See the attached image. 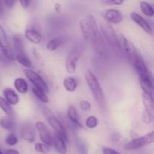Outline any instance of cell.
<instances>
[{
	"label": "cell",
	"mask_w": 154,
	"mask_h": 154,
	"mask_svg": "<svg viewBox=\"0 0 154 154\" xmlns=\"http://www.w3.org/2000/svg\"><path fill=\"white\" fill-rule=\"evenodd\" d=\"M78 61V54L76 52L71 53L66 60V71L69 74H74L77 69V63Z\"/></svg>",
	"instance_id": "14"
},
{
	"label": "cell",
	"mask_w": 154,
	"mask_h": 154,
	"mask_svg": "<svg viewBox=\"0 0 154 154\" xmlns=\"http://www.w3.org/2000/svg\"><path fill=\"white\" fill-rule=\"evenodd\" d=\"M130 18L132 19V20L133 21L134 23H135L137 25L139 26L147 34H153L152 27L150 26L149 23L147 22L142 16H141V15L135 13V12H132V13L130 14Z\"/></svg>",
	"instance_id": "12"
},
{
	"label": "cell",
	"mask_w": 154,
	"mask_h": 154,
	"mask_svg": "<svg viewBox=\"0 0 154 154\" xmlns=\"http://www.w3.org/2000/svg\"><path fill=\"white\" fill-rule=\"evenodd\" d=\"M63 86L68 92L73 93L78 87V83L75 78H72V77H67L63 81Z\"/></svg>",
	"instance_id": "22"
},
{
	"label": "cell",
	"mask_w": 154,
	"mask_h": 154,
	"mask_svg": "<svg viewBox=\"0 0 154 154\" xmlns=\"http://www.w3.org/2000/svg\"><path fill=\"white\" fill-rule=\"evenodd\" d=\"M102 153L103 154H121L119 152H117V150H114L112 148H110V147H104L103 150H102Z\"/></svg>",
	"instance_id": "36"
},
{
	"label": "cell",
	"mask_w": 154,
	"mask_h": 154,
	"mask_svg": "<svg viewBox=\"0 0 154 154\" xmlns=\"http://www.w3.org/2000/svg\"><path fill=\"white\" fill-rule=\"evenodd\" d=\"M3 2H4L5 5L7 6V7L9 8H11L14 6V5L15 4V1H11V0H5V1H3Z\"/></svg>",
	"instance_id": "39"
},
{
	"label": "cell",
	"mask_w": 154,
	"mask_h": 154,
	"mask_svg": "<svg viewBox=\"0 0 154 154\" xmlns=\"http://www.w3.org/2000/svg\"><path fill=\"white\" fill-rule=\"evenodd\" d=\"M98 124H99V120H98L97 117H95V116H90V117H88L85 122L86 126L91 129L97 127Z\"/></svg>",
	"instance_id": "30"
},
{
	"label": "cell",
	"mask_w": 154,
	"mask_h": 154,
	"mask_svg": "<svg viewBox=\"0 0 154 154\" xmlns=\"http://www.w3.org/2000/svg\"><path fill=\"white\" fill-rule=\"evenodd\" d=\"M141 99L145 110L150 112L154 111V96L153 95L143 92L141 94Z\"/></svg>",
	"instance_id": "19"
},
{
	"label": "cell",
	"mask_w": 154,
	"mask_h": 154,
	"mask_svg": "<svg viewBox=\"0 0 154 154\" xmlns=\"http://www.w3.org/2000/svg\"><path fill=\"white\" fill-rule=\"evenodd\" d=\"M4 154H20L19 152L16 150H13V149H8L5 151Z\"/></svg>",
	"instance_id": "42"
},
{
	"label": "cell",
	"mask_w": 154,
	"mask_h": 154,
	"mask_svg": "<svg viewBox=\"0 0 154 154\" xmlns=\"http://www.w3.org/2000/svg\"><path fill=\"white\" fill-rule=\"evenodd\" d=\"M3 95L5 100L11 105H16L19 102V96L13 89L5 88L3 91Z\"/></svg>",
	"instance_id": "16"
},
{
	"label": "cell",
	"mask_w": 154,
	"mask_h": 154,
	"mask_svg": "<svg viewBox=\"0 0 154 154\" xmlns=\"http://www.w3.org/2000/svg\"><path fill=\"white\" fill-rule=\"evenodd\" d=\"M4 2L3 1H0V17L4 15Z\"/></svg>",
	"instance_id": "41"
},
{
	"label": "cell",
	"mask_w": 154,
	"mask_h": 154,
	"mask_svg": "<svg viewBox=\"0 0 154 154\" xmlns=\"http://www.w3.org/2000/svg\"><path fill=\"white\" fill-rule=\"evenodd\" d=\"M0 154H3V153H2V152L1 149H0Z\"/></svg>",
	"instance_id": "44"
},
{
	"label": "cell",
	"mask_w": 154,
	"mask_h": 154,
	"mask_svg": "<svg viewBox=\"0 0 154 154\" xmlns=\"http://www.w3.org/2000/svg\"><path fill=\"white\" fill-rule=\"evenodd\" d=\"M85 80L87 86L94 96V99L99 105H102L105 102V96L97 77L93 74L92 71L88 70L85 73Z\"/></svg>",
	"instance_id": "2"
},
{
	"label": "cell",
	"mask_w": 154,
	"mask_h": 154,
	"mask_svg": "<svg viewBox=\"0 0 154 154\" xmlns=\"http://www.w3.org/2000/svg\"><path fill=\"white\" fill-rule=\"evenodd\" d=\"M20 3L21 6L23 8H28L29 7L30 4L32 3V2L29 1V0H21V1H20Z\"/></svg>",
	"instance_id": "37"
},
{
	"label": "cell",
	"mask_w": 154,
	"mask_h": 154,
	"mask_svg": "<svg viewBox=\"0 0 154 154\" xmlns=\"http://www.w3.org/2000/svg\"><path fill=\"white\" fill-rule=\"evenodd\" d=\"M24 75L28 78L29 81L34 85L35 87L42 90L45 93L49 92L48 84L38 72H35L34 70H32V69H25Z\"/></svg>",
	"instance_id": "5"
},
{
	"label": "cell",
	"mask_w": 154,
	"mask_h": 154,
	"mask_svg": "<svg viewBox=\"0 0 154 154\" xmlns=\"http://www.w3.org/2000/svg\"><path fill=\"white\" fill-rule=\"evenodd\" d=\"M13 43L14 47L15 50L17 52V54H23V45L21 38L19 35H14L13 36Z\"/></svg>",
	"instance_id": "29"
},
{
	"label": "cell",
	"mask_w": 154,
	"mask_h": 154,
	"mask_svg": "<svg viewBox=\"0 0 154 154\" xmlns=\"http://www.w3.org/2000/svg\"><path fill=\"white\" fill-rule=\"evenodd\" d=\"M117 48L122 51L124 54L127 56L129 60H132L138 52L136 51L135 45L128 40L126 38H125L123 35H118V38H117Z\"/></svg>",
	"instance_id": "6"
},
{
	"label": "cell",
	"mask_w": 154,
	"mask_h": 154,
	"mask_svg": "<svg viewBox=\"0 0 154 154\" xmlns=\"http://www.w3.org/2000/svg\"><path fill=\"white\" fill-rule=\"evenodd\" d=\"M80 108L84 111H90L91 108V104L87 100H82L80 102Z\"/></svg>",
	"instance_id": "34"
},
{
	"label": "cell",
	"mask_w": 154,
	"mask_h": 154,
	"mask_svg": "<svg viewBox=\"0 0 154 154\" xmlns=\"http://www.w3.org/2000/svg\"><path fill=\"white\" fill-rule=\"evenodd\" d=\"M0 126L3 128V129H6L8 131H12L14 129V123L13 120L10 118V117H2L0 120Z\"/></svg>",
	"instance_id": "26"
},
{
	"label": "cell",
	"mask_w": 154,
	"mask_h": 154,
	"mask_svg": "<svg viewBox=\"0 0 154 154\" xmlns=\"http://www.w3.org/2000/svg\"><path fill=\"white\" fill-rule=\"evenodd\" d=\"M63 43H64V38L63 37H57L48 42L46 45V48L48 51H54L58 49Z\"/></svg>",
	"instance_id": "21"
},
{
	"label": "cell",
	"mask_w": 154,
	"mask_h": 154,
	"mask_svg": "<svg viewBox=\"0 0 154 154\" xmlns=\"http://www.w3.org/2000/svg\"><path fill=\"white\" fill-rule=\"evenodd\" d=\"M0 108L7 114L8 117L13 114V110H12L11 106L10 104L5 100V99L0 96Z\"/></svg>",
	"instance_id": "27"
},
{
	"label": "cell",
	"mask_w": 154,
	"mask_h": 154,
	"mask_svg": "<svg viewBox=\"0 0 154 154\" xmlns=\"http://www.w3.org/2000/svg\"><path fill=\"white\" fill-rule=\"evenodd\" d=\"M101 14L108 23L118 24L121 23L123 19L121 11L117 9H106L102 11Z\"/></svg>",
	"instance_id": "9"
},
{
	"label": "cell",
	"mask_w": 154,
	"mask_h": 154,
	"mask_svg": "<svg viewBox=\"0 0 154 154\" xmlns=\"http://www.w3.org/2000/svg\"><path fill=\"white\" fill-rule=\"evenodd\" d=\"M140 8L141 12L147 17H152L154 16V8L147 2H140Z\"/></svg>",
	"instance_id": "24"
},
{
	"label": "cell",
	"mask_w": 154,
	"mask_h": 154,
	"mask_svg": "<svg viewBox=\"0 0 154 154\" xmlns=\"http://www.w3.org/2000/svg\"><path fill=\"white\" fill-rule=\"evenodd\" d=\"M68 117L74 124L78 126V127H81V123L78 119V111H77L75 107H74L73 105L69 106V109H68Z\"/></svg>",
	"instance_id": "23"
},
{
	"label": "cell",
	"mask_w": 154,
	"mask_h": 154,
	"mask_svg": "<svg viewBox=\"0 0 154 154\" xmlns=\"http://www.w3.org/2000/svg\"><path fill=\"white\" fill-rule=\"evenodd\" d=\"M14 87L15 89L17 90L18 93H21V94H25V93H26L28 92V84L22 78H18L15 80Z\"/></svg>",
	"instance_id": "20"
},
{
	"label": "cell",
	"mask_w": 154,
	"mask_h": 154,
	"mask_svg": "<svg viewBox=\"0 0 154 154\" xmlns=\"http://www.w3.org/2000/svg\"><path fill=\"white\" fill-rule=\"evenodd\" d=\"M80 28L86 40L93 44H97L99 42V34L97 23L91 14H87L85 17L80 20Z\"/></svg>",
	"instance_id": "1"
},
{
	"label": "cell",
	"mask_w": 154,
	"mask_h": 154,
	"mask_svg": "<svg viewBox=\"0 0 154 154\" xmlns=\"http://www.w3.org/2000/svg\"><path fill=\"white\" fill-rule=\"evenodd\" d=\"M101 30L104 38L108 44L112 47L117 48V38L118 35L114 31V28L108 23H102L101 24Z\"/></svg>",
	"instance_id": "8"
},
{
	"label": "cell",
	"mask_w": 154,
	"mask_h": 154,
	"mask_svg": "<svg viewBox=\"0 0 154 154\" xmlns=\"http://www.w3.org/2000/svg\"><path fill=\"white\" fill-rule=\"evenodd\" d=\"M32 93L33 94L35 95V96L38 99H39L41 102H44V103H48V102H49V99H48V97L47 96V95L45 94L46 93H45V92L42 91V90L33 87Z\"/></svg>",
	"instance_id": "28"
},
{
	"label": "cell",
	"mask_w": 154,
	"mask_h": 154,
	"mask_svg": "<svg viewBox=\"0 0 154 154\" xmlns=\"http://www.w3.org/2000/svg\"><path fill=\"white\" fill-rule=\"evenodd\" d=\"M103 2L109 5H121L124 3V1L123 0H105Z\"/></svg>",
	"instance_id": "35"
},
{
	"label": "cell",
	"mask_w": 154,
	"mask_h": 154,
	"mask_svg": "<svg viewBox=\"0 0 154 154\" xmlns=\"http://www.w3.org/2000/svg\"><path fill=\"white\" fill-rule=\"evenodd\" d=\"M18 142L17 137L15 134L10 133L7 135L5 138V143L9 146H14Z\"/></svg>",
	"instance_id": "31"
},
{
	"label": "cell",
	"mask_w": 154,
	"mask_h": 154,
	"mask_svg": "<svg viewBox=\"0 0 154 154\" xmlns=\"http://www.w3.org/2000/svg\"><path fill=\"white\" fill-rule=\"evenodd\" d=\"M0 48H1L2 54L8 60H12L13 58V53L10 43L8 39L7 35L3 27L0 26Z\"/></svg>",
	"instance_id": "10"
},
{
	"label": "cell",
	"mask_w": 154,
	"mask_h": 154,
	"mask_svg": "<svg viewBox=\"0 0 154 154\" xmlns=\"http://www.w3.org/2000/svg\"><path fill=\"white\" fill-rule=\"evenodd\" d=\"M152 120H153V117H152L151 112L145 110L142 114V120L144 123H151Z\"/></svg>",
	"instance_id": "33"
},
{
	"label": "cell",
	"mask_w": 154,
	"mask_h": 154,
	"mask_svg": "<svg viewBox=\"0 0 154 154\" xmlns=\"http://www.w3.org/2000/svg\"><path fill=\"white\" fill-rule=\"evenodd\" d=\"M16 59L21 66L27 68V69H30V68L32 67V63L31 60L28 58V57L24 53L17 54Z\"/></svg>",
	"instance_id": "25"
},
{
	"label": "cell",
	"mask_w": 154,
	"mask_h": 154,
	"mask_svg": "<svg viewBox=\"0 0 154 154\" xmlns=\"http://www.w3.org/2000/svg\"><path fill=\"white\" fill-rule=\"evenodd\" d=\"M153 143H154V130L146 134L144 136L138 137V138L131 140L130 141L124 144L123 149L126 150H138L144 146L148 145Z\"/></svg>",
	"instance_id": "4"
},
{
	"label": "cell",
	"mask_w": 154,
	"mask_h": 154,
	"mask_svg": "<svg viewBox=\"0 0 154 154\" xmlns=\"http://www.w3.org/2000/svg\"><path fill=\"white\" fill-rule=\"evenodd\" d=\"M54 8H55L56 11H57V13H60V9H61V5H60V3H56L55 6H54Z\"/></svg>",
	"instance_id": "43"
},
{
	"label": "cell",
	"mask_w": 154,
	"mask_h": 154,
	"mask_svg": "<svg viewBox=\"0 0 154 154\" xmlns=\"http://www.w3.org/2000/svg\"><path fill=\"white\" fill-rule=\"evenodd\" d=\"M21 137L28 142L32 143L35 140V132L30 126H24L21 129Z\"/></svg>",
	"instance_id": "17"
},
{
	"label": "cell",
	"mask_w": 154,
	"mask_h": 154,
	"mask_svg": "<svg viewBox=\"0 0 154 154\" xmlns=\"http://www.w3.org/2000/svg\"><path fill=\"white\" fill-rule=\"evenodd\" d=\"M130 62L132 63L134 69H135L137 74L139 76V79L150 76V74L147 67V65L144 63L142 57L138 53L130 60Z\"/></svg>",
	"instance_id": "7"
},
{
	"label": "cell",
	"mask_w": 154,
	"mask_h": 154,
	"mask_svg": "<svg viewBox=\"0 0 154 154\" xmlns=\"http://www.w3.org/2000/svg\"><path fill=\"white\" fill-rule=\"evenodd\" d=\"M111 140L113 141H118L120 140V136L118 133H114L111 137Z\"/></svg>",
	"instance_id": "40"
},
{
	"label": "cell",
	"mask_w": 154,
	"mask_h": 154,
	"mask_svg": "<svg viewBox=\"0 0 154 154\" xmlns=\"http://www.w3.org/2000/svg\"><path fill=\"white\" fill-rule=\"evenodd\" d=\"M43 114L50 126L54 129L56 134L62 137L65 141H69L67 132H66L64 126L62 124L59 119L56 117L54 113L49 108L45 107L43 109Z\"/></svg>",
	"instance_id": "3"
},
{
	"label": "cell",
	"mask_w": 154,
	"mask_h": 154,
	"mask_svg": "<svg viewBox=\"0 0 154 154\" xmlns=\"http://www.w3.org/2000/svg\"><path fill=\"white\" fill-rule=\"evenodd\" d=\"M33 52V54H34V57H35L36 59H37L38 61H42V56H41V54H39V52L38 51L37 49H35V48H34L32 51Z\"/></svg>",
	"instance_id": "38"
},
{
	"label": "cell",
	"mask_w": 154,
	"mask_h": 154,
	"mask_svg": "<svg viewBox=\"0 0 154 154\" xmlns=\"http://www.w3.org/2000/svg\"><path fill=\"white\" fill-rule=\"evenodd\" d=\"M140 86L143 92L154 96V80L151 75L144 78H140Z\"/></svg>",
	"instance_id": "15"
},
{
	"label": "cell",
	"mask_w": 154,
	"mask_h": 154,
	"mask_svg": "<svg viewBox=\"0 0 154 154\" xmlns=\"http://www.w3.org/2000/svg\"><path fill=\"white\" fill-rule=\"evenodd\" d=\"M53 145L55 148L56 151L60 154L67 153V146L66 144V141L60 135L54 134L53 137Z\"/></svg>",
	"instance_id": "13"
},
{
	"label": "cell",
	"mask_w": 154,
	"mask_h": 154,
	"mask_svg": "<svg viewBox=\"0 0 154 154\" xmlns=\"http://www.w3.org/2000/svg\"><path fill=\"white\" fill-rule=\"evenodd\" d=\"M48 146L45 145L43 143H36L35 144V150L39 153L48 154Z\"/></svg>",
	"instance_id": "32"
},
{
	"label": "cell",
	"mask_w": 154,
	"mask_h": 154,
	"mask_svg": "<svg viewBox=\"0 0 154 154\" xmlns=\"http://www.w3.org/2000/svg\"><path fill=\"white\" fill-rule=\"evenodd\" d=\"M35 127L38 131L39 138L43 144L47 146H51L53 144V137L51 136L49 130L47 128L45 123L42 121H38L35 123Z\"/></svg>",
	"instance_id": "11"
},
{
	"label": "cell",
	"mask_w": 154,
	"mask_h": 154,
	"mask_svg": "<svg viewBox=\"0 0 154 154\" xmlns=\"http://www.w3.org/2000/svg\"><path fill=\"white\" fill-rule=\"evenodd\" d=\"M25 37L33 44H39L43 39L42 35L34 29H28L26 30Z\"/></svg>",
	"instance_id": "18"
}]
</instances>
